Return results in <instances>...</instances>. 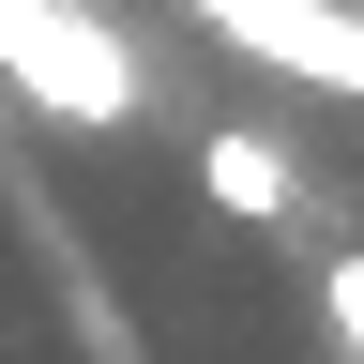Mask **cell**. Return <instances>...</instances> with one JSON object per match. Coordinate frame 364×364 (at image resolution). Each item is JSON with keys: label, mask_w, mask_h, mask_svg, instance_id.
Here are the masks:
<instances>
[{"label": "cell", "mask_w": 364, "mask_h": 364, "mask_svg": "<svg viewBox=\"0 0 364 364\" xmlns=\"http://www.w3.org/2000/svg\"><path fill=\"white\" fill-rule=\"evenodd\" d=\"M318 334H334V364H364V243L318 258Z\"/></svg>", "instance_id": "3957f363"}, {"label": "cell", "mask_w": 364, "mask_h": 364, "mask_svg": "<svg viewBox=\"0 0 364 364\" xmlns=\"http://www.w3.org/2000/svg\"><path fill=\"white\" fill-rule=\"evenodd\" d=\"M0 91L31 122H61V136H122L152 107V76L107 31V0H0Z\"/></svg>", "instance_id": "6da1fadb"}, {"label": "cell", "mask_w": 364, "mask_h": 364, "mask_svg": "<svg viewBox=\"0 0 364 364\" xmlns=\"http://www.w3.org/2000/svg\"><path fill=\"white\" fill-rule=\"evenodd\" d=\"M198 198H213L228 228H289V213H304V152H289L273 122H213V136H198Z\"/></svg>", "instance_id": "7a4b0ae2"}]
</instances>
